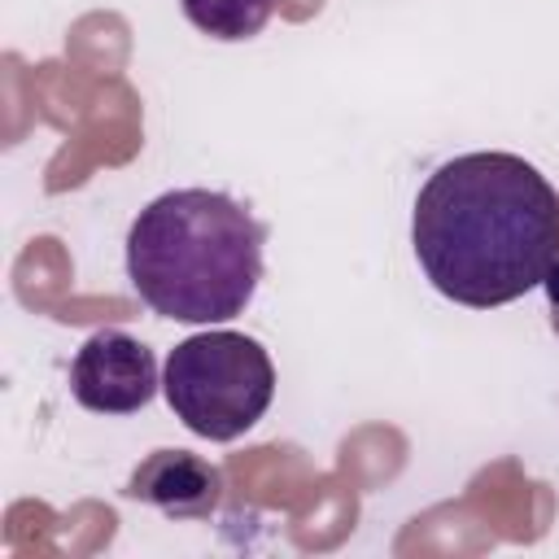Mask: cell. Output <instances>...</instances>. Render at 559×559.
Listing matches in <instances>:
<instances>
[{"instance_id":"obj_1","label":"cell","mask_w":559,"mask_h":559,"mask_svg":"<svg viewBox=\"0 0 559 559\" xmlns=\"http://www.w3.org/2000/svg\"><path fill=\"white\" fill-rule=\"evenodd\" d=\"M411 245L441 297L507 306L542 288L559 258V192L515 153L450 157L415 197Z\"/></svg>"},{"instance_id":"obj_2","label":"cell","mask_w":559,"mask_h":559,"mask_svg":"<svg viewBox=\"0 0 559 559\" xmlns=\"http://www.w3.org/2000/svg\"><path fill=\"white\" fill-rule=\"evenodd\" d=\"M262 240V223L227 192L175 188L135 214L127 280L162 319L223 323L245 314L258 293Z\"/></svg>"},{"instance_id":"obj_3","label":"cell","mask_w":559,"mask_h":559,"mask_svg":"<svg viewBox=\"0 0 559 559\" xmlns=\"http://www.w3.org/2000/svg\"><path fill=\"white\" fill-rule=\"evenodd\" d=\"M162 393L188 432L205 441H236L266 415L275 397V367L245 332H197L166 354Z\"/></svg>"},{"instance_id":"obj_4","label":"cell","mask_w":559,"mask_h":559,"mask_svg":"<svg viewBox=\"0 0 559 559\" xmlns=\"http://www.w3.org/2000/svg\"><path fill=\"white\" fill-rule=\"evenodd\" d=\"M157 384L153 349L118 328L92 332L70 362V393L83 411L96 415H131L153 402Z\"/></svg>"},{"instance_id":"obj_5","label":"cell","mask_w":559,"mask_h":559,"mask_svg":"<svg viewBox=\"0 0 559 559\" xmlns=\"http://www.w3.org/2000/svg\"><path fill=\"white\" fill-rule=\"evenodd\" d=\"M122 493L135 502H148L175 520H205L223 498V476L214 463H205L188 450H157L131 472Z\"/></svg>"},{"instance_id":"obj_6","label":"cell","mask_w":559,"mask_h":559,"mask_svg":"<svg viewBox=\"0 0 559 559\" xmlns=\"http://www.w3.org/2000/svg\"><path fill=\"white\" fill-rule=\"evenodd\" d=\"M179 9L201 35L236 44V39H253L266 26L275 0H179Z\"/></svg>"},{"instance_id":"obj_7","label":"cell","mask_w":559,"mask_h":559,"mask_svg":"<svg viewBox=\"0 0 559 559\" xmlns=\"http://www.w3.org/2000/svg\"><path fill=\"white\" fill-rule=\"evenodd\" d=\"M542 288H546V306H550V328L559 332V258L550 262V271H546V280H542Z\"/></svg>"}]
</instances>
